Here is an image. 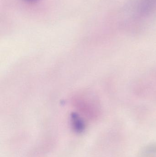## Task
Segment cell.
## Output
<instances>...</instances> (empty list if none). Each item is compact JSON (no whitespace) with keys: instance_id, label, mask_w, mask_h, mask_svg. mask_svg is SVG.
<instances>
[{"instance_id":"1","label":"cell","mask_w":156,"mask_h":157,"mask_svg":"<svg viewBox=\"0 0 156 157\" xmlns=\"http://www.w3.org/2000/svg\"><path fill=\"white\" fill-rule=\"evenodd\" d=\"M123 14L124 20L132 23L152 20L156 15V0H128Z\"/></svg>"},{"instance_id":"2","label":"cell","mask_w":156,"mask_h":157,"mask_svg":"<svg viewBox=\"0 0 156 157\" xmlns=\"http://www.w3.org/2000/svg\"><path fill=\"white\" fill-rule=\"evenodd\" d=\"M139 157H156V144L145 147L141 151Z\"/></svg>"}]
</instances>
